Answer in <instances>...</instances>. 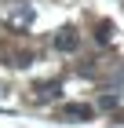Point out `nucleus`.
Returning a JSON list of instances; mask_svg holds the SVG:
<instances>
[{
	"mask_svg": "<svg viewBox=\"0 0 124 128\" xmlns=\"http://www.w3.org/2000/svg\"><path fill=\"white\" fill-rule=\"evenodd\" d=\"M80 48V37H77L73 26H62V30L55 33V51H62V55H69V51Z\"/></svg>",
	"mask_w": 124,
	"mask_h": 128,
	"instance_id": "nucleus-1",
	"label": "nucleus"
},
{
	"mask_svg": "<svg viewBox=\"0 0 124 128\" xmlns=\"http://www.w3.org/2000/svg\"><path fill=\"white\" fill-rule=\"evenodd\" d=\"M91 114H95V110L88 106V102H66V106H62V117L66 121H88Z\"/></svg>",
	"mask_w": 124,
	"mask_h": 128,
	"instance_id": "nucleus-2",
	"label": "nucleus"
},
{
	"mask_svg": "<svg viewBox=\"0 0 124 128\" xmlns=\"http://www.w3.org/2000/svg\"><path fill=\"white\" fill-rule=\"evenodd\" d=\"M58 92H62V84H58V80H48V84H37V99H44V102H48V99H55Z\"/></svg>",
	"mask_w": 124,
	"mask_h": 128,
	"instance_id": "nucleus-3",
	"label": "nucleus"
},
{
	"mask_svg": "<svg viewBox=\"0 0 124 128\" xmlns=\"http://www.w3.org/2000/svg\"><path fill=\"white\" fill-rule=\"evenodd\" d=\"M110 30H113L110 22H99V30H95V40H99V44H106V40H110Z\"/></svg>",
	"mask_w": 124,
	"mask_h": 128,
	"instance_id": "nucleus-4",
	"label": "nucleus"
}]
</instances>
